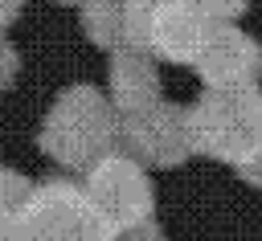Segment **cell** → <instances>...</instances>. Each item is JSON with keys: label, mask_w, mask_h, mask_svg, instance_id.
Listing matches in <instances>:
<instances>
[{"label": "cell", "mask_w": 262, "mask_h": 241, "mask_svg": "<svg viewBox=\"0 0 262 241\" xmlns=\"http://www.w3.org/2000/svg\"><path fill=\"white\" fill-rule=\"evenodd\" d=\"M106 102L119 118L139 114L160 102V69L147 53H115L106 78Z\"/></svg>", "instance_id": "cell-9"}, {"label": "cell", "mask_w": 262, "mask_h": 241, "mask_svg": "<svg viewBox=\"0 0 262 241\" xmlns=\"http://www.w3.org/2000/svg\"><path fill=\"white\" fill-rule=\"evenodd\" d=\"M213 29L201 0H160L147 8V57L192 65Z\"/></svg>", "instance_id": "cell-7"}, {"label": "cell", "mask_w": 262, "mask_h": 241, "mask_svg": "<svg viewBox=\"0 0 262 241\" xmlns=\"http://www.w3.org/2000/svg\"><path fill=\"white\" fill-rule=\"evenodd\" d=\"M29 192H33V180H29V176H20V172H12V167H0V208L16 212V208L29 200Z\"/></svg>", "instance_id": "cell-10"}, {"label": "cell", "mask_w": 262, "mask_h": 241, "mask_svg": "<svg viewBox=\"0 0 262 241\" xmlns=\"http://www.w3.org/2000/svg\"><path fill=\"white\" fill-rule=\"evenodd\" d=\"M16 78H20V53H16L12 41L0 37V90H8Z\"/></svg>", "instance_id": "cell-11"}, {"label": "cell", "mask_w": 262, "mask_h": 241, "mask_svg": "<svg viewBox=\"0 0 262 241\" xmlns=\"http://www.w3.org/2000/svg\"><path fill=\"white\" fill-rule=\"evenodd\" d=\"M192 65H196L205 90H213V94H242V90H258L262 49H258V41L246 29L217 25Z\"/></svg>", "instance_id": "cell-6"}, {"label": "cell", "mask_w": 262, "mask_h": 241, "mask_svg": "<svg viewBox=\"0 0 262 241\" xmlns=\"http://www.w3.org/2000/svg\"><path fill=\"white\" fill-rule=\"evenodd\" d=\"M192 155H209L233 163L250 184L258 180L262 131H258V90L242 94H213L205 90L192 106H184Z\"/></svg>", "instance_id": "cell-2"}, {"label": "cell", "mask_w": 262, "mask_h": 241, "mask_svg": "<svg viewBox=\"0 0 262 241\" xmlns=\"http://www.w3.org/2000/svg\"><path fill=\"white\" fill-rule=\"evenodd\" d=\"M147 8L151 4L143 0H94L82 4L78 16L86 37L115 57V53H147Z\"/></svg>", "instance_id": "cell-8"}, {"label": "cell", "mask_w": 262, "mask_h": 241, "mask_svg": "<svg viewBox=\"0 0 262 241\" xmlns=\"http://www.w3.org/2000/svg\"><path fill=\"white\" fill-rule=\"evenodd\" d=\"M12 241H115V233L86 204L70 180L33 184L29 200L12 212Z\"/></svg>", "instance_id": "cell-3"}, {"label": "cell", "mask_w": 262, "mask_h": 241, "mask_svg": "<svg viewBox=\"0 0 262 241\" xmlns=\"http://www.w3.org/2000/svg\"><path fill=\"white\" fill-rule=\"evenodd\" d=\"M115 139L119 114L111 110L106 94L90 82L66 86L37 127V147L70 172H86L90 163H98L106 151H115Z\"/></svg>", "instance_id": "cell-1"}, {"label": "cell", "mask_w": 262, "mask_h": 241, "mask_svg": "<svg viewBox=\"0 0 262 241\" xmlns=\"http://www.w3.org/2000/svg\"><path fill=\"white\" fill-rule=\"evenodd\" d=\"M0 241H12V212L0 208Z\"/></svg>", "instance_id": "cell-13"}, {"label": "cell", "mask_w": 262, "mask_h": 241, "mask_svg": "<svg viewBox=\"0 0 262 241\" xmlns=\"http://www.w3.org/2000/svg\"><path fill=\"white\" fill-rule=\"evenodd\" d=\"M16 16H20V4L16 0H0V37H4V29L16 25Z\"/></svg>", "instance_id": "cell-12"}, {"label": "cell", "mask_w": 262, "mask_h": 241, "mask_svg": "<svg viewBox=\"0 0 262 241\" xmlns=\"http://www.w3.org/2000/svg\"><path fill=\"white\" fill-rule=\"evenodd\" d=\"M123 143V155H131L139 167H180L188 155H192V143H188V123H184V106L176 102H156L139 114H127L119 118V139Z\"/></svg>", "instance_id": "cell-5"}, {"label": "cell", "mask_w": 262, "mask_h": 241, "mask_svg": "<svg viewBox=\"0 0 262 241\" xmlns=\"http://www.w3.org/2000/svg\"><path fill=\"white\" fill-rule=\"evenodd\" d=\"M78 188L115 237L127 229L151 225V216H156V188H151L147 172L123 151H106L98 163H90L82 172Z\"/></svg>", "instance_id": "cell-4"}]
</instances>
